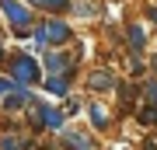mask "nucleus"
Listing matches in <instances>:
<instances>
[{"label":"nucleus","instance_id":"f257e3e1","mask_svg":"<svg viewBox=\"0 0 157 150\" xmlns=\"http://www.w3.org/2000/svg\"><path fill=\"white\" fill-rule=\"evenodd\" d=\"M0 7H4V14H7V21H11L17 39L32 35V11L25 4H17V0H0Z\"/></svg>","mask_w":157,"mask_h":150},{"label":"nucleus","instance_id":"f03ea898","mask_svg":"<svg viewBox=\"0 0 157 150\" xmlns=\"http://www.w3.org/2000/svg\"><path fill=\"white\" fill-rule=\"evenodd\" d=\"M11 77L21 84V87H32V84H39V63L32 60V56H14L11 60Z\"/></svg>","mask_w":157,"mask_h":150},{"label":"nucleus","instance_id":"7ed1b4c3","mask_svg":"<svg viewBox=\"0 0 157 150\" xmlns=\"http://www.w3.org/2000/svg\"><path fill=\"white\" fill-rule=\"evenodd\" d=\"M35 39H39V45H63V42H70V25L67 21H45L42 28H35Z\"/></svg>","mask_w":157,"mask_h":150},{"label":"nucleus","instance_id":"20e7f679","mask_svg":"<svg viewBox=\"0 0 157 150\" xmlns=\"http://www.w3.org/2000/svg\"><path fill=\"white\" fill-rule=\"evenodd\" d=\"M32 101H35V98H32V94H28V91H25V87H21V84H17V87H14V91H7V94H4V98H0V105H4L7 112H17V108H28V105H32Z\"/></svg>","mask_w":157,"mask_h":150},{"label":"nucleus","instance_id":"39448f33","mask_svg":"<svg viewBox=\"0 0 157 150\" xmlns=\"http://www.w3.org/2000/svg\"><path fill=\"white\" fill-rule=\"evenodd\" d=\"M45 70H49V77H70L73 63L67 52H49V60H45Z\"/></svg>","mask_w":157,"mask_h":150},{"label":"nucleus","instance_id":"423d86ee","mask_svg":"<svg viewBox=\"0 0 157 150\" xmlns=\"http://www.w3.org/2000/svg\"><path fill=\"white\" fill-rule=\"evenodd\" d=\"M87 87L98 91V94H101V91H112V87H115V77H112L108 70H94V73L87 77Z\"/></svg>","mask_w":157,"mask_h":150},{"label":"nucleus","instance_id":"0eeeda50","mask_svg":"<svg viewBox=\"0 0 157 150\" xmlns=\"http://www.w3.org/2000/svg\"><path fill=\"white\" fill-rule=\"evenodd\" d=\"M63 150H94V143L87 136H80V133H67L63 136Z\"/></svg>","mask_w":157,"mask_h":150},{"label":"nucleus","instance_id":"6e6552de","mask_svg":"<svg viewBox=\"0 0 157 150\" xmlns=\"http://www.w3.org/2000/svg\"><path fill=\"white\" fill-rule=\"evenodd\" d=\"M32 7H39V11H49V14H59L70 7V0H28Z\"/></svg>","mask_w":157,"mask_h":150},{"label":"nucleus","instance_id":"1a4fd4ad","mask_svg":"<svg viewBox=\"0 0 157 150\" xmlns=\"http://www.w3.org/2000/svg\"><path fill=\"white\" fill-rule=\"evenodd\" d=\"M0 150H32V140H25V136H4L0 140Z\"/></svg>","mask_w":157,"mask_h":150},{"label":"nucleus","instance_id":"9d476101","mask_svg":"<svg viewBox=\"0 0 157 150\" xmlns=\"http://www.w3.org/2000/svg\"><path fill=\"white\" fill-rule=\"evenodd\" d=\"M45 91H52V94H67V91H70V77H49V80H45Z\"/></svg>","mask_w":157,"mask_h":150},{"label":"nucleus","instance_id":"9b49d317","mask_svg":"<svg viewBox=\"0 0 157 150\" xmlns=\"http://www.w3.org/2000/svg\"><path fill=\"white\" fill-rule=\"evenodd\" d=\"M91 122H94L98 129H105V126H108V115H105V108H98V105L91 108Z\"/></svg>","mask_w":157,"mask_h":150},{"label":"nucleus","instance_id":"f8f14e48","mask_svg":"<svg viewBox=\"0 0 157 150\" xmlns=\"http://www.w3.org/2000/svg\"><path fill=\"white\" fill-rule=\"evenodd\" d=\"M140 122H143V126L157 122V108H154V105H143V108H140Z\"/></svg>","mask_w":157,"mask_h":150},{"label":"nucleus","instance_id":"ddd939ff","mask_svg":"<svg viewBox=\"0 0 157 150\" xmlns=\"http://www.w3.org/2000/svg\"><path fill=\"white\" fill-rule=\"evenodd\" d=\"M129 42H133V49H143V42H147L143 28H129Z\"/></svg>","mask_w":157,"mask_h":150},{"label":"nucleus","instance_id":"4468645a","mask_svg":"<svg viewBox=\"0 0 157 150\" xmlns=\"http://www.w3.org/2000/svg\"><path fill=\"white\" fill-rule=\"evenodd\" d=\"M147 105H154V108H157V80L147 84Z\"/></svg>","mask_w":157,"mask_h":150},{"label":"nucleus","instance_id":"2eb2a0df","mask_svg":"<svg viewBox=\"0 0 157 150\" xmlns=\"http://www.w3.org/2000/svg\"><path fill=\"white\" fill-rule=\"evenodd\" d=\"M14 87H17V80H4V77H0V98H4L7 91H14Z\"/></svg>","mask_w":157,"mask_h":150},{"label":"nucleus","instance_id":"dca6fc26","mask_svg":"<svg viewBox=\"0 0 157 150\" xmlns=\"http://www.w3.org/2000/svg\"><path fill=\"white\" fill-rule=\"evenodd\" d=\"M150 21H154V25H157V7H154V11H150Z\"/></svg>","mask_w":157,"mask_h":150},{"label":"nucleus","instance_id":"f3484780","mask_svg":"<svg viewBox=\"0 0 157 150\" xmlns=\"http://www.w3.org/2000/svg\"><path fill=\"white\" fill-rule=\"evenodd\" d=\"M0 60H4V49H0Z\"/></svg>","mask_w":157,"mask_h":150},{"label":"nucleus","instance_id":"a211bd4d","mask_svg":"<svg viewBox=\"0 0 157 150\" xmlns=\"http://www.w3.org/2000/svg\"><path fill=\"white\" fill-rule=\"evenodd\" d=\"M154 67H157V60H154Z\"/></svg>","mask_w":157,"mask_h":150}]
</instances>
